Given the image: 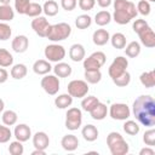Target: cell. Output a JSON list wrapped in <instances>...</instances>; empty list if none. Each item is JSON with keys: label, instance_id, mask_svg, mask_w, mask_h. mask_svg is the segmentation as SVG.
<instances>
[{"label": "cell", "instance_id": "1", "mask_svg": "<svg viewBox=\"0 0 155 155\" xmlns=\"http://www.w3.org/2000/svg\"><path fill=\"white\" fill-rule=\"evenodd\" d=\"M132 113L143 126L153 127L155 125V102L151 96L142 94L137 97L132 105Z\"/></svg>", "mask_w": 155, "mask_h": 155}, {"label": "cell", "instance_id": "2", "mask_svg": "<svg viewBox=\"0 0 155 155\" xmlns=\"http://www.w3.org/2000/svg\"><path fill=\"white\" fill-rule=\"evenodd\" d=\"M136 5L130 0H114V13L111 19L117 24H127L137 16Z\"/></svg>", "mask_w": 155, "mask_h": 155}, {"label": "cell", "instance_id": "3", "mask_svg": "<svg viewBox=\"0 0 155 155\" xmlns=\"http://www.w3.org/2000/svg\"><path fill=\"white\" fill-rule=\"evenodd\" d=\"M107 145L111 155H126L130 150L128 143L119 132H110L107 136Z\"/></svg>", "mask_w": 155, "mask_h": 155}, {"label": "cell", "instance_id": "4", "mask_svg": "<svg viewBox=\"0 0 155 155\" xmlns=\"http://www.w3.org/2000/svg\"><path fill=\"white\" fill-rule=\"evenodd\" d=\"M71 34V27L68 23H57V24H51L47 31L46 38L50 41L53 42H58V41H63L65 39H68Z\"/></svg>", "mask_w": 155, "mask_h": 155}, {"label": "cell", "instance_id": "5", "mask_svg": "<svg viewBox=\"0 0 155 155\" xmlns=\"http://www.w3.org/2000/svg\"><path fill=\"white\" fill-rule=\"evenodd\" d=\"M107 61V56L102 51H96L90 54L87 58H84V69L85 70H97L101 69Z\"/></svg>", "mask_w": 155, "mask_h": 155}, {"label": "cell", "instance_id": "6", "mask_svg": "<svg viewBox=\"0 0 155 155\" xmlns=\"http://www.w3.org/2000/svg\"><path fill=\"white\" fill-rule=\"evenodd\" d=\"M82 124V113L79 108H69L65 114V127L70 131L78 130Z\"/></svg>", "mask_w": 155, "mask_h": 155}, {"label": "cell", "instance_id": "7", "mask_svg": "<svg viewBox=\"0 0 155 155\" xmlns=\"http://www.w3.org/2000/svg\"><path fill=\"white\" fill-rule=\"evenodd\" d=\"M68 93L73 98H84L88 93V85L84 80H71L68 84Z\"/></svg>", "mask_w": 155, "mask_h": 155}, {"label": "cell", "instance_id": "8", "mask_svg": "<svg viewBox=\"0 0 155 155\" xmlns=\"http://www.w3.org/2000/svg\"><path fill=\"white\" fill-rule=\"evenodd\" d=\"M45 57L47 58L48 62H54V63H58V62H62V59L65 57V50L62 45H58V44H51V45H47L45 47Z\"/></svg>", "mask_w": 155, "mask_h": 155}, {"label": "cell", "instance_id": "9", "mask_svg": "<svg viewBox=\"0 0 155 155\" xmlns=\"http://www.w3.org/2000/svg\"><path fill=\"white\" fill-rule=\"evenodd\" d=\"M109 115L114 120L125 121L131 116V110L125 103H114L109 108Z\"/></svg>", "mask_w": 155, "mask_h": 155}, {"label": "cell", "instance_id": "10", "mask_svg": "<svg viewBox=\"0 0 155 155\" xmlns=\"http://www.w3.org/2000/svg\"><path fill=\"white\" fill-rule=\"evenodd\" d=\"M127 67H128V61H127V58H126V57H122V56H117V57L113 61V63L110 64V67H109V69H108V74H109V76H110L111 80H113V79L117 78L119 75H121L124 71H126Z\"/></svg>", "mask_w": 155, "mask_h": 155}, {"label": "cell", "instance_id": "11", "mask_svg": "<svg viewBox=\"0 0 155 155\" xmlns=\"http://www.w3.org/2000/svg\"><path fill=\"white\" fill-rule=\"evenodd\" d=\"M59 79L56 75H51V74H46L42 79H41V87L44 88V91L50 94V96H54L58 91H59Z\"/></svg>", "mask_w": 155, "mask_h": 155}, {"label": "cell", "instance_id": "12", "mask_svg": "<svg viewBox=\"0 0 155 155\" xmlns=\"http://www.w3.org/2000/svg\"><path fill=\"white\" fill-rule=\"evenodd\" d=\"M50 23L46 19V17L44 16H38L31 21V29L40 36V38H46L48 28H50Z\"/></svg>", "mask_w": 155, "mask_h": 155}, {"label": "cell", "instance_id": "13", "mask_svg": "<svg viewBox=\"0 0 155 155\" xmlns=\"http://www.w3.org/2000/svg\"><path fill=\"white\" fill-rule=\"evenodd\" d=\"M139 40L142 42V45H144L148 48H153L155 46V33L150 27L144 28L142 31L138 33Z\"/></svg>", "mask_w": 155, "mask_h": 155}, {"label": "cell", "instance_id": "14", "mask_svg": "<svg viewBox=\"0 0 155 155\" xmlns=\"http://www.w3.org/2000/svg\"><path fill=\"white\" fill-rule=\"evenodd\" d=\"M13 136L16 137L17 140L23 143V142L29 140V138L31 137V130H30V127L27 124H18L15 127Z\"/></svg>", "mask_w": 155, "mask_h": 155}, {"label": "cell", "instance_id": "15", "mask_svg": "<svg viewBox=\"0 0 155 155\" xmlns=\"http://www.w3.org/2000/svg\"><path fill=\"white\" fill-rule=\"evenodd\" d=\"M33 145L35 149H41V150H46L50 145V138L47 136V133L39 131L33 136Z\"/></svg>", "mask_w": 155, "mask_h": 155}, {"label": "cell", "instance_id": "16", "mask_svg": "<svg viewBox=\"0 0 155 155\" xmlns=\"http://www.w3.org/2000/svg\"><path fill=\"white\" fill-rule=\"evenodd\" d=\"M28 46H29V39L25 36V35H17L12 42H11V47L15 52L17 53H23L28 50Z\"/></svg>", "mask_w": 155, "mask_h": 155}, {"label": "cell", "instance_id": "17", "mask_svg": "<svg viewBox=\"0 0 155 155\" xmlns=\"http://www.w3.org/2000/svg\"><path fill=\"white\" fill-rule=\"evenodd\" d=\"M85 47L81 44H74L69 48V57L73 62H81L85 58Z\"/></svg>", "mask_w": 155, "mask_h": 155}, {"label": "cell", "instance_id": "18", "mask_svg": "<svg viewBox=\"0 0 155 155\" xmlns=\"http://www.w3.org/2000/svg\"><path fill=\"white\" fill-rule=\"evenodd\" d=\"M61 145L67 151H74L79 147V139L74 134H65L61 140Z\"/></svg>", "mask_w": 155, "mask_h": 155}, {"label": "cell", "instance_id": "19", "mask_svg": "<svg viewBox=\"0 0 155 155\" xmlns=\"http://www.w3.org/2000/svg\"><path fill=\"white\" fill-rule=\"evenodd\" d=\"M33 70L38 75H46V74H50V71L52 70V67H51L48 61H46V59H38L33 64Z\"/></svg>", "mask_w": 155, "mask_h": 155}, {"label": "cell", "instance_id": "20", "mask_svg": "<svg viewBox=\"0 0 155 155\" xmlns=\"http://www.w3.org/2000/svg\"><path fill=\"white\" fill-rule=\"evenodd\" d=\"M93 44L97 46H104L110 40V34L105 29H97L92 35Z\"/></svg>", "mask_w": 155, "mask_h": 155}, {"label": "cell", "instance_id": "21", "mask_svg": "<svg viewBox=\"0 0 155 155\" xmlns=\"http://www.w3.org/2000/svg\"><path fill=\"white\" fill-rule=\"evenodd\" d=\"M90 114H91V117H92L93 120L101 121V120L105 119V116H107V114H108V108H107V105H105L104 103L98 102V103L91 109Z\"/></svg>", "mask_w": 155, "mask_h": 155}, {"label": "cell", "instance_id": "22", "mask_svg": "<svg viewBox=\"0 0 155 155\" xmlns=\"http://www.w3.org/2000/svg\"><path fill=\"white\" fill-rule=\"evenodd\" d=\"M52 69L54 71V75L58 78H68L71 75V71H73L71 67L64 62H58Z\"/></svg>", "mask_w": 155, "mask_h": 155}, {"label": "cell", "instance_id": "23", "mask_svg": "<svg viewBox=\"0 0 155 155\" xmlns=\"http://www.w3.org/2000/svg\"><path fill=\"white\" fill-rule=\"evenodd\" d=\"M81 134H82V137H84L85 140H87V142H94L98 138V130H97L96 126L88 124V125H86V126L82 127Z\"/></svg>", "mask_w": 155, "mask_h": 155}, {"label": "cell", "instance_id": "24", "mask_svg": "<svg viewBox=\"0 0 155 155\" xmlns=\"http://www.w3.org/2000/svg\"><path fill=\"white\" fill-rule=\"evenodd\" d=\"M139 81L147 88L154 87L155 86V71L154 70H149V71L142 73L140 76H139Z\"/></svg>", "mask_w": 155, "mask_h": 155}, {"label": "cell", "instance_id": "25", "mask_svg": "<svg viewBox=\"0 0 155 155\" xmlns=\"http://www.w3.org/2000/svg\"><path fill=\"white\" fill-rule=\"evenodd\" d=\"M71 103H73V97L69 93H63L54 98V105L58 109H67L71 105Z\"/></svg>", "mask_w": 155, "mask_h": 155}, {"label": "cell", "instance_id": "26", "mask_svg": "<svg viewBox=\"0 0 155 155\" xmlns=\"http://www.w3.org/2000/svg\"><path fill=\"white\" fill-rule=\"evenodd\" d=\"M28 73V69H27V65L23 64V63H18V64H15L12 68H11V76L16 80H21L23 78H25Z\"/></svg>", "mask_w": 155, "mask_h": 155}, {"label": "cell", "instance_id": "27", "mask_svg": "<svg viewBox=\"0 0 155 155\" xmlns=\"http://www.w3.org/2000/svg\"><path fill=\"white\" fill-rule=\"evenodd\" d=\"M15 18V10L10 5H0V22H10Z\"/></svg>", "mask_w": 155, "mask_h": 155}, {"label": "cell", "instance_id": "28", "mask_svg": "<svg viewBox=\"0 0 155 155\" xmlns=\"http://www.w3.org/2000/svg\"><path fill=\"white\" fill-rule=\"evenodd\" d=\"M110 21H111V13L109 11H105V10L97 12L94 16V22L99 27H104V25L109 24Z\"/></svg>", "mask_w": 155, "mask_h": 155}, {"label": "cell", "instance_id": "29", "mask_svg": "<svg viewBox=\"0 0 155 155\" xmlns=\"http://www.w3.org/2000/svg\"><path fill=\"white\" fill-rule=\"evenodd\" d=\"M125 53L130 58H136L140 53V45L137 41H131L125 46Z\"/></svg>", "mask_w": 155, "mask_h": 155}, {"label": "cell", "instance_id": "30", "mask_svg": "<svg viewBox=\"0 0 155 155\" xmlns=\"http://www.w3.org/2000/svg\"><path fill=\"white\" fill-rule=\"evenodd\" d=\"M58 11H59L58 4H57L54 0H48V1H46V2L44 4V6H42V12H44L46 16H48V17L56 16V15L58 13Z\"/></svg>", "mask_w": 155, "mask_h": 155}, {"label": "cell", "instance_id": "31", "mask_svg": "<svg viewBox=\"0 0 155 155\" xmlns=\"http://www.w3.org/2000/svg\"><path fill=\"white\" fill-rule=\"evenodd\" d=\"M110 42L114 48L122 50L126 46V36L122 33H115L113 36H110Z\"/></svg>", "mask_w": 155, "mask_h": 155}, {"label": "cell", "instance_id": "32", "mask_svg": "<svg viewBox=\"0 0 155 155\" xmlns=\"http://www.w3.org/2000/svg\"><path fill=\"white\" fill-rule=\"evenodd\" d=\"M84 76H85L86 82L93 84V85L98 84L102 80V73H101L99 69H97V70H85Z\"/></svg>", "mask_w": 155, "mask_h": 155}, {"label": "cell", "instance_id": "33", "mask_svg": "<svg viewBox=\"0 0 155 155\" xmlns=\"http://www.w3.org/2000/svg\"><path fill=\"white\" fill-rule=\"evenodd\" d=\"M122 128L128 136H136V134L139 133V130H140L139 125L133 120H125V124H124Z\"/></svg>", "mask_w": 155, "mask_h": 155}, {"label": "cell", "instance_id": "34", "mask_svg": "<svg viewBox=\"0 0 155 155\" xmlns=\"http://www.w3.org/2000/svg\"><path fill=\"white\" fill-rule=\"evenodd\" d=\"M1 119H2L4 125H6V126H13V125H16V122L18 120V116H17V113L13 111V110H5L2 113Z\"/></svg>", "mask_w": 155, "mask_h": 155}, {"label": "cell", "instance_id": "35", "mask_svg": "<svg viewBox=\"0 0 155 155\" xmlns=\"http://www.w3.org/2000/svg\"><path fill=\"white\" fill-rule=\"evenodd\" d=\"M12 63H13L12 54L6 48H0V67L7 68V67L12 65Z\"/></svg>", "mask_w": 155, "mask_h": 155}, {"label": "cell", "instance_id": "36", "mask_svg": "<svg viewBox=\"0 0 155 155\" xmlns=\"http://www.w3.org/2000/svg\"><path fill=\"white\" fill-rule=\"evenodd\" d=\"M41 13H42V6H41L40 4H38V2H30V4L28 5V7H27L24 15L35 18V17H38V16H41Z\"/></svg>", "mask_w": 155, "mask_h": 155}, {"label": "cell", "instance_id": "37", "mask_svg": "<svg viewBox=\"0 0 155 155\" xmlns=\"http://www.w3.org/2000/svg\"><path fill=\"white\" fill-rule=\"evenodd\" d=\"M99 102V99L97 98V97H94V96H85L84 98H82V101H81V108H82V110H85V111H91V109L97 104Z\"/></svg>", "mask_w": 155, "mask_h": 155}, {"label": "cell", "instance_id": "38", "mask_svg": "<svg viewBox=\"0 0 155 155\" xmlns=\"http://www.w3.org/2000/svg\"><path fill=\"white\" fill-rule=\"evenodd\" d=\"M92 24V18L88 15H80L75 19V25L78 29H87Z\"/></svg>", "mask_w": 155, "mask_h": 155}, {"label": "cell", "instance_id": "39", "mask_svg": "<svg viewBox=\"0 0 155 155\" xmlns=\"http://www.w3.org/2000/svg\"><path fill=\"white\" fill-rule=\"evenodd\" d=\"M113 82H114L116 86H119V87H126V86L131 82V74L126 70V71H124L121 75H119L117 78L113 79Z\"/></svg>", "mask_w": 155, "mask_h": 155}, {"label": "cell", "instance_id": "40", "mask_svg": "<svg viewBox=\"0 0 155 155\" xmlns=\"http://www.w3.org/2000/svg\"><path fill=\"white\" fill-rule=\"evenodd\" d=\"M24 151V148H23V144L22 142L19 140H15V142H11L10 145H8V153L11 155H22Z\"/></svg>", "mask_w": 155, "mask_h": 155}, {"label": "cell", "instance_id": "41", "mask_svg": "<svg viewBox=\"0 0 155 155\" xmlns=\"http://www.w3.org/2000/svg\"><path fill=\"white\" fill-rule=\"evenodd\" d=\"M11 34H12L11 27L5 22H0V40L1 41L8 40L11 38Z\"/></svg>", "mask_w": 155, "mask_h": 155}, {"label": "cell", "instance_id": "42", "mask_svg": "<svg viewBox=\"0 0 155 155\" xmlns=\"http://www.w3.org/2000/svg\"><path fill=\"white\" fill-rule=\"evenodd\" d=\"M136 8H137V12H139L142 16H149L150 10H151V6H150V2L149 1L140 0V1H138Z\"/></svg>", "mask_w": 155, "mask_h": 155}, {"label": "cell", "instance_id": "43", "mask_svg": "<svg viewBox=\"0 0 155 155\" xmlns=\"http://www.w3.org/2000/svg\"><path fill=\"white\" fill-rule=\"evenodd\" d=\"M143 142L148 147H154V144H155V130L153 127H150L148 131L144 132V134H143Z\"/></svg>", "mask_w": 155, "mask_h": 155}, {"label": "cell", "instance_id": "44", "mask_svg": "<svg viewBox=\"0 0 155 155\" xmlns=\"http://www.w3.org/2000/svg\"><path fill=\"white\" fill-rule=\"evenodd\" d=\"M12 137V132L8 126L0 125V143H7Z\"/></svg>", "mask_w": 155, "mask_h": 155}, {"label": "cell", "instance_id": "45", "mask_svg": "<svg viewBox=\"0 0 155 155\" xmlns=\"http://www.w3.org/2000/svg\"><path fill=\"white\" fill-rule=\"evenodd\" d=\"M29 4H30V0H15V10L19 15H24Z\"/></svg>", "mask_w": 155, "mask_h": 155}, {"label": "cell", "instance_id": "46", "mask_svg": "<svg viewBox=\"0 0 155 155\" xmlns=\"http://www.w3.org/2000/svg\"><path fill=\"white\" fill-rule=\"evenodd\" d=\"M147 27H149V24H148V22L145 21V19H136L134 22H133V24H132V29H133V31L134 33H139V31H142L144 28H147Z\"/></svg>", "mask_w": 155, "mask_h": 155}, {"label": "cell", "instance_id": "47", "mask_svg": "<svg viewBox=\"0 0 155 155\" xmlns=\"http://www.w3.org/2000/svg\"><path fill=\"white\" fill-rule=\"evenodd\" d=\"M96 5V0H79V7L82 11H91Z\"/></svg>", "mask_w": 155, "mask_h": 155}, {"label": "cell", "instance_id": "48", "mask_svg": "<svg viewBox=\"0 0 155 155\" xmlns=\"http://www.w3.org/2000/svg\"><path fill=\"white\" fill-rule=\"evenodd\" d=\"M78 5L76 0H61V6L65 11H73Z\"/></svg>", "mask_w": 155, "mask_h": 155}, {"label": "cell", "instance_id": "49", "mask_svg": "<svg viewBox=\"0 0 155 155\" xmlns=\"http://www.w3.org/2000/svg\"><path fill=\"white\" fill-rule=\"evenodd\" d=\"M7 79H8V73H7V70L4 69V68H0V84L6 82Z\"/></svg>", "mask_w": 155, "mask_h": 155}, {"label": "cell", "instance_id": "50", "mask_svg": "<svg viewBox=\"0 0 155 155\" xmlns=\"http://www.w3.org/2000/svg\"><path fill=\"white\" fill-rule=\"evenodd\" d=\"M154 154H155V151H154V149H151V147L143 148L139 151V155H154Z\"/></svg>", "mask_w": 155, "mask_h": 155}, {"label": "cell", "instance_id": "51", "mask_svg": "<svg viewBox=\"0 0 155 155\" xmlns=\"http://www.w3.org/2000/svg\"><path fill=\"white\" fill-rule=\"evenodd\" d=\"M96 1H97V4H98L102 8L109 7V6L111 5V2H113V0H96Z\"/></svg>", "mask_w": 155, "mask_h": 155}, {"label": "cell", "instance_id": "52", "mask_svg": "<svg viewBox=\"0 0 155 155\" xmlns=\"http://www.w3.org/2000/svg\"><path fill=\"white\" fill-rule=\"evenodd\" d=\"M46 153H45V150H41V149H35L33 153H31V155H45Z\"/></svg>", "mask_w": 155, "mask_h": 155}, {"label": "cell", "instance_id": "53", "mask_svg": "<svg viewBox=\"0 0 155 155\" xmlns=\"http://www.w3.org/2000/svg\"><path fill=\"white\" fill-rule=\"evenodd\" d=\"M4 108H5V103H4V101L0 98V113L4 110Z\"/></svg>", "mask_w": 155, "mask_h": 155}, {"label": "cell", "instance_id": "54", "mask_svg": "<svg viewBox=\"0 0 155 155\" xmlns=\"http://www.w3.org/2000/svg\"><path fill=\"white\" fill-rule=\"evenodd\" d=\"M10 1H11V0H0V2H1L2 5H10Z\"/></svg>", "mask_w": 155, "mask_h": 155}, {"label": "cell", "instance_id": "55", "mask_svg": "<svg viewBox=\"0 0 155 155\" xmlns=\"http://www.w3.org/2000/svg\"><path fill=\"white\" fill-rule=\"evenodd\" d=\"M147 1H149V2H153V1H155V0H147Z\"/></svg>", "mask_w": 155, "mask_h": 155}]
</instances>
